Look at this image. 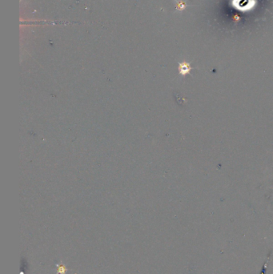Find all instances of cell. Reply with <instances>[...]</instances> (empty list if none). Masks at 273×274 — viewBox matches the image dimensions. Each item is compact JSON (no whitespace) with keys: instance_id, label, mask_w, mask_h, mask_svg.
<instances>
[{"instance_id":"cell-2","label":"cell","mask_w":273,"mask_h":274,"mask_svg":"<svg viewBox=\"0 0 273 274\" xmlns=\"http://www.w3.org/2000/svg\"><path fill=\"white\" fill-rule=\"evenodd\" d=\"M235 1L237 2V4H236V7H238V6H240L239 9H243V7H245V9H247V7H248V6H250L251 7H252V6L254 5V4H251L253 3L252 0H235Z\"/></svg>"},{"instance_id":"cell-3","label":"cell","mask_w":273,"mask_h":274,"mask_svg":"<svg viewBox=\"0 0 273 274\" xmlns=\"http://www.w3.org/2000/svg\"><path fill=\"white\" fill-rule=\"evenodd\" d=\"M67 271H68V269L64 265H57V274H66Z\"/></svg>"},{"instance_id":"cell-1","label":"cell","mask_w":273,"mask_h":274,"mask_svg":"<svg viewBox=\"0 0 273 274\" xmlns=\"http://www.w3.org/2000/svg\"><path fill=\"white\" fill-rule=\"evenodd\" d=\"M191 68L190 67V64H187L186 62H183V63H181L179 65V71H180V73L181 75H185L188 74L190 71H191Z\"/></svg>"}]
</instances>
